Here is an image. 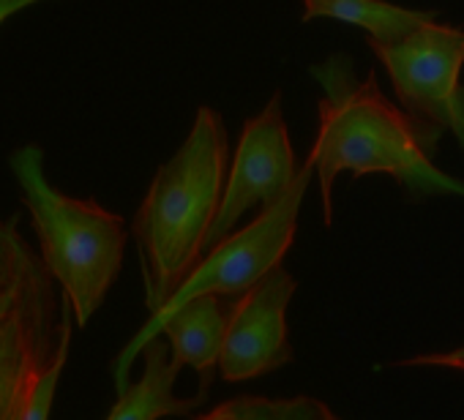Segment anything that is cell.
<instances>
[{"mask_svg":"<svg viewBox=\"0 0 464 420\" xmlns=\"http://www.w3.org/2000/svg\"><path fill=\"white\" fill-rule=\"evenodd\" d=\"M9 167L39 238V257L69 298L74 322L85 328L121 276L129 241L126 219L93 196L58 191L44 175V150L39 145L17 148Z\"/></svg>","mask_w":464,"mask_h":420,"instance_id":"obj_3","label":"cell"},{"mask_svg":"<svg viewBox=\"0 0 464 420\" xmlns=\"http://www.w3.org/2000/svg\"><path fill=\"white\" fill-rule=\"evenodd\" d=\"M199 420H334L336 412L312 396L268 398V396H238L216 404L208 412L194 415Z\"/></svg>","mask_w":464,"mask_h":420,"instance_id":"obj_12","label":"cell"},{"mask_svg":"<svg viewBox=\"0 0 464 420\" xmlns=\"http://www.w3.org/2000/svg\"><path fill=\"white\" fill-rule=\"evenodd\" d=\"M61 336V292L20 230L0 216V420H25L34 387Z\"/></svg>","mask_w":464,"mask_h":420,"instance_id":"obj_4","label":"cell"},{"mask_svg":"<svg viewBox=\"0 0 464 420\" xmlns=\"http://www.w3.org/2000/svg\"><path fill=\"white\" fill-rule=\"evenodd\" d=\"M369 47L385 66L399 107L440 139L450 131L464 150V28L429 20L399 42L369 39Z\"/></svg>","mask_w":464,"mask_h":420,"instance_id":"obj_5","label":"cell"},{"mask_svg":"<svg viewBox=\"0 0 464 420\" xmlns=\"http://www.w3.org/2000/svg\"><path fill=\"white\" fill-rule=\"evenodd\" d=\"M295 279L276 265L257 284L227 301L224 336L216 374L224 382H246L295 360L287 328V306Z\"/></svg>","mask_w":464,"mask_h":420,"instance_id":"obj_8","label":"cell"},{"mask_svg":"<svg viewBox=\"0 0 464 420\" xmlns=\"http://www.w3.org/2000/svg\"><path fill=\"white\" fill-rule=\"evenodd\" d=\"M304 23L312 20H339L366 31L374 42H399L418 25L437 20V12H420L388 4V0H301Z\"/></svg>","mask_w":464,"mask_h":420,"instance_id":"obj_11","label":"cell"},{"mask_svg":"<svg viewBox=\"0 0 464 420\" xmlns=\"http://www.w3.org/2000/svg\"><path fill=\"white\" fill-rule=\"evenodd\" d=\"M298 169L301 167L282 115V91H276L271 101L244 123L236 156H232L229 172L224 175L221 202L205 249L236 230L249 210L276 202L290 188Z\"/></svg>","mask_w":464,"mask_h":420,"instance_id":"obj_7","label":"cell"},{"mask_svg":"<svg viewBox=\"0 0 464 420\" xmlns=\"http://www.w3.org/2000/svg\"><path fill=\"white\" fill-rule=\"evenodd\" d=\"M224 320H227V301L218 295H194L175 309L153 317L145 322V328L129 341V347L115 360V385L118 393L126 387V374L140 355L142 344L159 333L169 339V360L180 371L183 366H191L199 377V387L210 390L216 366H218V349L224 336Z\"/></svg>","mask_w":464,"mask_h":420,"instance_id":"obj_9","label":"cell"},{"mask_svg":"<svg viewBox=\"0 0 464 420\" xmlns=\"http://www.w3.org/2000/svg\"><path fill=\"white\" fill-rule=\"evenodd\" d=\"M227 129L216 110L199 107L186 142L164 161L134 214L145 306L159 314L205 252L227 175Z\"/></svg>","mask_w":464,"mask_h":420,"instance_id":"obj_2","label":"cell"},{"mask_svg":"<svg viewBox=\"0 0 464 420\" xmlns=\"http://www.w3.org/2000/svg\"><path fill=\"white\" fill-rule=\"evenodd\" d=\"M142 377L118 393V401L107 412L112 420H156V417H194L208 401L210 390L197 387L194 396H175L178 368L169 360V347L156 336L140 349Z\"/></svg>","mask_w":464,"mask_h":420,"instance_id":"obj_10","label":"cell"},{"mask_svg":"<svg viewBox=\"0 0 464 420\" xmlns=\"http://www.w3.org/2000/svg\"><path fill=\"white\" fill-rule=\"evenodd\" d=\"M36 4H47V0H0V25H4L6 20H12L14 14L36 6Z\"/></svg>","mask_w":464,"mask_h":420,"instance_id":"obj_14","label":"cell"},{"mask_svg":"<svg viewBox=\"0 0 464 420\" xmlns=\"http://www.w3.org/2000/svg\"><path fill=\"white\" fill-rule=\"evenodd\" d=\"M309 74L325 91L317 104V137L309 150L325 227L334 224V183L342 172L353 177L388 175L410 202L440 194L464 196V180L434 167L440 137L393 104L374 72L358 80L353 58L336 52L314 63Z\"/></svg>","mask_w":464,"mask_h":420,"instance_id":"obj_1","label":"cell"},{"mask_svg":"<svg viewBox=\"0 0 464 420\" xmlns=\"http://www.w3.org/2000/svg\"><path fill=\"white\" fill-rule=\"evenodd\" d=\"M312 175L314 164L312 158H306L290 188L276 202L263 207V214L252 224H246L244 230H232L218 243L202 252L186 282L175 290V295L159 314L175 309L194 295H218L221 301H232L257 284L268 271L282 265L298 233V210Z\"/></svg>","mask_w":464,"mask_h":420,"instance_id":"obj_6","label":"cell"},{"mask_svg":"<svg viewBox=\"0 0 464 420\" xmlns=\"http://www.w3.org/2000/svg\"><path fill=\"white\" fill-rule=\"evenodd\" d=\"M399 368H448L464 374V347H456L450 352H420L404 360H396Z\"/></svg>","mask_w":464,"mask_h":420,"instance_id":"obj_13","label":"cell"}]
</instances>
